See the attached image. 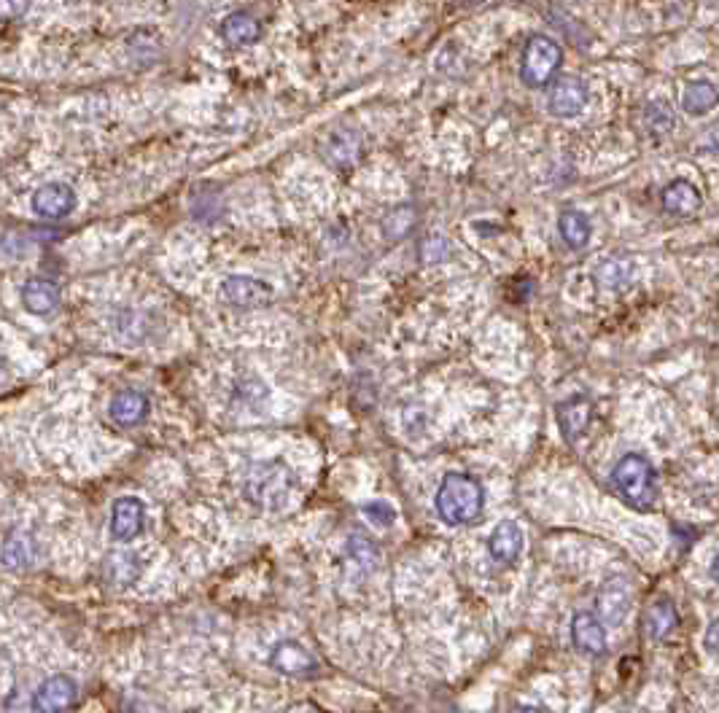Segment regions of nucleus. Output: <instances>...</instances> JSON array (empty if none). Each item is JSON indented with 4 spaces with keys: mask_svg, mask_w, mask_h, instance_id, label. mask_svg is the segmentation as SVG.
<instances>
[{
    "mask_svg": "<svg viewBox=\"0 0 719 713\" xmlns=\"http://www.w3.org/2000/svg\"><path fill=\"white\" fill-rule=\"evenodd\" d=\"M434 506L448 525H469L483 514L485 493L477 479L461 474V471H450L439 485Z\"/></svg>",
    "mask_w": 719,
    "mask_h": 713,
    "instance_id": "obj_1",
    "label": "nucleus"
},
{
    "mask_svg": "<svg viewBox=\"0 0 719 713\" xmlns=\"http://www.w3.org/2000/svg\"><path fill=\"white\" fill-rule=\"evenodd\" d=\"M612 482L617 493L639 512H652L658 501V485H655V471L647 458L641 455H625L617 461L612 471Z\"/></svg>",
    "mask_w": 719,
    "mask_h": 713,
    "instance_id": "obj_2",
    "label": "nucleus"
},
{
    "mask_svg": "<svg viewBox=\"0 0 719 713\" xmlns=\"http://www.w3.org/2000/svg\"><path fill=\"white\" fill-rule=\"evenodd\" d=\"M563 49L547 35H531L523 52V65H520V79L531 89L547 87L555 79V73L561 70Z\"/></svg>",
    "mask_w": 719,
    "mask_h": 713,
    "instance_id": "obj_3",
    "label": "nucleus"
},
{
    "mask_svg": "<svg viewBox=\"0 0 719 713\" xmlns=\"http://www.w3.org/2000/svg\"><path fill=\"white\" fill-rule=\"evenodd\" d=\"M291 490H294V477L283 463L259 466L246 479V496L264 509H281L289 504Z\"/></svg>",
    "mask_w": 719,
    "mask_h": 713,
    "instance_id": "obj_4",
    "label": "nucleus"
},
{
    "mask_svg": "<svg viewBox=\"0 0 719 713\" xmlns=\"http://www.w3.org/2000/svg\"><path fill=\"white\" fill-rule=\"evenodd\" d=\"M631 611V582L625 576H612L601 584L596 595V617L606 627H620Z\"/></svg>",
    "mask_w": 719,
    "mask_h": 713,
    "instance_id": "obj_5",
    "label": "nucleus"
},
{
    "mask_svg": "<svg viewBox=\"0 0 719 713\" xmlns=\"http://www.w3.org/2000/svg\"><path fill=\"white\" fill-rule=\"evenodd\" d=\"M30 205H33V213H36L38 218L57 221V218H65L73 213V208H76V192H73V186H68V183H44L41 189H36Z\"/></svg>",
    "mask_w": 719,
    "mask_h": 713,
    "instance_id": "obj_6",
    "label": "nucleus"
},
{
    "mask_svg": "<svg viewBox=\"0 0 719 713\" xmlns=\"http://www.w3.org/2000/svg\"><path fill=\"white\" fill-rule=\"evenodd\" d=\"M588 97L590 92L585 87V81L577 79V76H566L550 92V114L558 116V119H574L585 111Z\"/></svg>",
    "mask_w": 719,
    "mask_h": 713,
    "instance_id": "obj_7",
    "label": "nucleus"
},
{
    "mask_svg": "<svg viewBox=\"0 0 719 713\" xmlns=\"http://www.w3.org/2000/svg\"><path fill=\"white\" fill-rule=\"evenodd\" d=\"M270 665L283 676H291V679H305V676H313L318 670L316 657L294 641H283V644L275 646L270 654Z\"/></svg>",
    "mask_w": 719,
    "mask_h": 713,
    "instance_id": "obj_8",
    "label": "nucleus"
},
{
    "mask_svg": "<svg viewBox=\"0 0 719 713\" xmlns=\"http://www.w3.org/2000/svg\"><path fill=\"white\" fill-rule=\"evenodd\" d=\"M76 697H79V689H76V681H73L71 676H52V679H46L44 684L36 689L33 708L49 713L68 711V708L76 703Z\"/></svg>",
    "mask_w": 719,
    "mask_h": 713,
    "instance_id": "obj_9",
    "label": "nucleus"
},
{
    "mask_svg": "<svg viewBox=\"0 0 719 713\" xmlns=\"http://www.w3.org/2000/svg\"><path fill=\"white\" fill-rule=\"evenodd\" d=\"M571 641L582 654L590 657H601L606 652V630L604 622L590 614V611H579L571 619Z\"/></svg>",
    "mask_w": 719,
    "mask_h": 713,
    "instance_id": "obj_10",
    "label": "nucleus"
},
{
    "mask_svg": "<svg viewBox=\"0 0 719 713\" xmlns=\"http://www.w3.org/2000/svg\"><path fill=\"white\" fill-rule=\"evenodd\" d=\"M221 291L229 305L235 307H259L272 299V288L262 280L248 278V275H232L221 283Z\"/></svg>",
    "mask_w": 719,
    "mask_h": 713,
    "instance_id": "obj_11",
    "label": "nucleus"
},
{
    "mask_svg": "<svg viewBox=\"0 0 719 713\" xmlns=\"http://www.w3.org/2000/svg\"><path fill=\"white\" fill-rule=\"evenodd\" d=\"M143 517H146V506H143L141 498H119L111 509V536L116 541H132L141 533Z\"/></svg>",
    "mask_w": 719,
    "mask_h": 713,
    "instance_id": "obj_12",
    "label": "nucleus"
},
{
    "mask_svg": "<svg viewBox=\"0 0 719 713\" xmlns=\"http://www.w3.org/2000/svg\"><path fill=\"white\" fill-rule=\"evenodd\" d=\"M488 552H491L493 563L499 566H512L523 552V531L515 520H501L496 531L488 539Z\"/></svg>",
    "mask_w": 719,
    "mask_h": 713,
    "instance_id": "obj_13",
    "label": "nucleus"
},
{
    "mask_svg": "<svg viewBox=\"0 0 719 713\" xmlns=\"http://www.w3.org/2000/svg\"><path fill=\"white\" fill-rule=\"evenodd\" d=\"M590 423H593V401L588 396H574L558 404V426L571 442H577L579 436L588 431Z\"/></svg>",
    "mask_w": 719,
    "mask_h": 713,
    "instance_id": "obj_14",
    "label": "nucleus"
},
{
    "mask_svg": "<svg viewBox=\"0 0 719 713\" xmlns=\"http://www.w3.org/2000/svg\"><path fill=\"white\" fill-rule=\"evenodd\" d=\"M660 202H663V210H666L668 216L690 218V216H695L698 210H701L703 197L690 181H674V183H668L666 189H663V194H660Z\"/></svg>",
    "mask_w": 719,
    "mask_h": 713,
    "instance_id": "obj_15",
    "label": "nucleus"
},
{
    "mask_svg": "<svg viewBox=\"0 0 719 713\" xmlns=\"http://www.w3.org/2000/svg\"><path fill=\"white\" fill-rule=\"evenodd\" d=\"M224 44L229 46H251L262 38V22L251 11H232L224 17L219 27Z\"/></svg>",
    "mask_w": 719,
    "mask_h": 713,
    "instance_id": "obj_16",
    "label": "nucleus"
},
{
    "mask_svg": "<svg viewBox=\"0 0 719 713\" xmlns=\"http://www.w3.org/2000/svg\"><path fill=\"white\" fill-rule=\"evenodd\" d=\"M676 625H679V614H676V606L668 598L649 603V609L644 611V622H641L649 641H666L668 635L676 630Z\"/></svg>",
    "mask_w": 719,
    "mask_h": 713,
    "instance_id": "obj_17",
    "label": "nucleus"
},
{
    "mask_svg": "<svg viewBox=\"0 0 719 713\" xmlns=\"http://www.w3.org/2000/svg\"><path fill=\"white\" fill-rule=\"evenodd\" d=\"M22 305L33 315H52L60 307V288L52 280L33 278L22 288Z\"/></svg>",
    "mask_w": 719,
    "mask_h": 713,
    "instance_id": "obj_18",
    "label": "nucleus"
},
{
    "mask_svg": "<svg viewBox=\"0 0 719 713\" xmlns=\"http://www.w3.org/2000/svg\"><path fill=\"white\" fill-rule=\"evenodd\" d=\"M108 412H111V418H114V423H119V426H138V423L149 415V399L138 391H122L111 399Z\"/></svg>",
    "mask_w": 719,
    "mask_h": 713,
    "instance_id": "obj_19",
    "label": "nucleus"
},
{
    "mask_svg": "<svg viewBox=\"0 0 719 713\" xmlns=\"http://www.w3.org/2000/svg\"><path fill=\"white\" fill-rule=\"evenodd\" d=\"M719 103V89L706 79H698V81H690L687 87H684V95H682V108L687 111L690 116H703L709 114L711 108Z\"/></svg>",
    "mask_w": 719,
    "mask_h": 713,
    "instance_id": "obj_20",
    "label": "nucleus"
},
{
    "mask_svg": "<svg viewBox=\"0 0 719 713\" xmlns=\"http://www.w3.org/2000/svg\"><path fill=\"white\" fill-rule=\"evenodd\" d=\"M326 157H329V162L337 167L356 165L361 157V138L351 130L334 132L332 138H329V143H326Z\"/></svg>",
    "mask_w": 719,
    "mask_h": 713,
    "instance_id": "obj_21",
    "label": "nucleus"
},
{
    "mask_svg": "<svg viewBox=\"0 0 719 713\" xmlns=\"http://www.w3.org/2000/svg\"><path fill=\"white\" fill-rule=\"evenodd\" d=\"M558 232H561L563 243L579 251L590 243V235H593V227L585 213L579 210H563L561 218H558Z\"/></svg>",
    "mask_w": 719,
    "mask_h": 713,
    "instance_id": "obj_22",
    "label": "nucleus"
},
{
    "mask_svg": "<svg viewBox=\"0 0 719 713\" xmlns=\"http://www.w3.org/2000/svg\"><path fill=\"white\" fill-rule=\"evenodd\" d=\"M633 261L623 259V256H614V259H606L598 264L596 278L604 288H623L631 283L633 278Z\"/></svg>",
    "mask_w": 719,
    "mask_h": 713,
    "instance_id": "obj_23",
    "label": "nucleus"
},
{
    "mask_svg": "<svg viewBox=\"0 0 719 713\" xmlns=\"http://www.w3.org/2000/svg\"><path fill=\"white\" fill-rule=\"evenodd\" d=\"M3 563L14 571H22L33 563V547H27V539L25 536H14V539L6 541V547H3Z\"/></svg>",
    "mask_w": 719,
    "mask_h": 713,
    "instance_id": "obj_24",
    "label": "nucleus"
},
{
    "mask_svg": "<svg viewBox=\"0 0 719 713\" xmlns=\"http://www.w3.org/2000/svg\"><path fill=\"white\" fill-rule=\"evenodd\" d=\"M413 224H415V208L413 205H402V208H396L394 213L386 218L383 229H386V235L391 237V240H399V237L410 235Z\"/></svg>",
    "mask_w": 719,
    "mask_h": 713,
    "instance_id": "obj_25",
    "label": "nucleus"
},
{
    "mask_svg": "<svg viewBox=\"0 0 719 713\" xmlns=\"http://www.w3.org/2000/svg\"><path fill=\"white\" fill-rule=\"evenodd\" d=\"M647 124H649V130L655 132V135H663V132L671 130L674 119H671L668 105L666 103H649L647 105Z\"/></svg>",
    "mask_w": 719,
    "mask_h": 713,
    "instance_id": "obj_26",
    "label": "nucleus"
},
{
    "mask_svg": "<svg viewBox=\"0 0 719 713\" xmlns=\"http://www.w3.org/2000/svg\"><path fill=\"white\" fill-rule=\"evenodd\" d=\"M361 512H364V517H367L369 522H375L380 528H388V525L396 520L394 506L386 504V501H369V504L361 506Z\"/></svg>",
    "mask_w": 719,
    "mask_h": 713,
    "instance_id": "obj_27",
    "label": "nucleus"
},
{
    "mask_svg": "<svg viewBox=\"0 0 719 713\" xmlns=\"http://www.w3.org/2000/svg\"><path fill=\"white\" fill-rule=\"evenodd\" d=\"M351 555L359 557L361 566H367V568H372L375 563H378V552H375V547H372L367 539H359V536H356V539H351Z\"/></svg>",
    "mask_w": 719,
    "mask_h": 713,
    "instance_id": "obj_28",
    "label": "nucleus"
},
{
    "mask_svg": "<svg viewBox=\"0 0 719 713\" xmlns=\"http://www.w3.org/2000/svg\"><path fill=\"white\" fill-rule=\"evenodd\" d=\"M421 256L426 264H437V261H442L448 256V243H445L442 237H431V240H426V245L421 248Z\"/></svg>",
    "mask_w": 719,
    "mask_h": 713,
    "instance_id": "obj_29",
    "label": "nucleus"
},
{
    "mask_svg": "<svg viewBox=\"0 0 719 713\" xmlns=\"http://www.w3.org/2000/svg\"><path fill=\"white\" fill-rule=\"evenodd\" d=\"M706 649L719 657V619H714L706 630Z\"/></svg>",
    "mask_w": 719,
    "mask_h": 713,
    "instance_id": "obj_30",
    "label": "nucleus"
},
{
    "mask_svg": "<svg viewBox=\"0 0 719 713\" xmlns=\"http://www.w3.org/2000/svg\"><path fill=\"white\" fill-rule=\"evenodd\" d=\"M9 374H11L9 358H6V353L0 350V388H3V385L9 383Z\"/></svg>",
    "mask_w": 719,
    "mask_h": 713,
    "instance_id": "obj_31",
    "label": "nucleus"
},
{
    "mask_svg": "<svg viewBox=\"0 0 719 713\" xmlns=\"http://www.w3.org/2000/svg\"><path fill=\"white\" fill-rule=\"evenodd\" d=\"M711 576H714V582H719V552L714 557V563H711Z\"/></svg>",
    "mask_w": 719,
    "mask_h": 713,
    "instance_id": "obj_32",
    "label": "nucleus"
}]
</instances>
